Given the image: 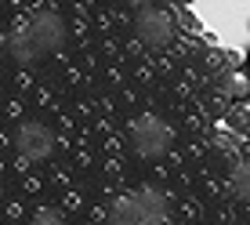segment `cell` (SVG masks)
Listing matches in <instances>:
<instances>
[{
    "label": "cell",
    "mask_w": 250,
    "mask_h": 225,
    "mask_svg": "<svg viewBox=\"0 0 250 225\" xmlns=\"http://www.w3.org/2000/svg\"><path fill=\"white\" fill-rule=\"evenodd\" d=\"M247 69H250V55H247Z\"/></svg>",
    "instance_id": "obj_1"
}]
</instances>
